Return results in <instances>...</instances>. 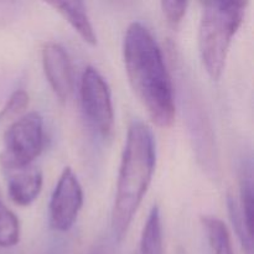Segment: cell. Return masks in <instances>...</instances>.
<instances>
[{"mask_svg": "<svg viewBox=\"0 0 254 254\" xmlns=\"http://www.w3.org/2000/svg\"><path fill=\"white\" fill-rule=\"evenodd\" d=\"M123 59L129 83L156 126L168 128L175 121V94L163 51L150 30L131 22L123 39Z\"/></svg>", "mask_w": 254, "mask_h": 254, "instance_id": "cell-1", "label": "cell"}, {"mask_svg": "<svg viewBox=\"0 0 254 254\" xmlns=\"http://www.w3.org/2000/svg\"><path fill=\"white\" fill-rule=\"evenodd\" d=\"M155 163V139L150 127L141 121H133L127 133L112 210V230L118 242L127 236L148 191Z\"/></svg>", "mask_w": 254, "mask_h": 254, "instance_id": "cell-2", "label": "cell"}, {"mask_svg": "<svg viewBox=\"0 0 254 254\" xmlns=\"http://www.w3.org/2000/svg\"><path fill=\"white\" fill-rule=\"evenodd\" d=\"M247 1H212L202 4L198 27V51L211 78L218 79L226 66L233 36L242 25Z\"/></svg>", "mask_w": 254, "mask_h": 254, "instance_id": "cell-3", "label": "cell"}, {"mask_svg": "<svg viewBox=\"0 0 254 254\" xmlns=\"http://www.w3.org/2000/svg\"><path fill=\"white\" fill-rule=\"evenodd\" d=\"M2 141L0 166L4 173L31 165L45 145L42 117L37 112L22 114L5 129Z\"/></svg>", "mask_w": 254, "mask_h": 254, "instance_id": "cell-4", "label": "cell"}, {"mask_svg": "<svg viewBox=\"0 0 254 254\" xmlns=\"http://www.w3.org/2000/svg\"><path fill=\"white\" fill-rule=\"evenodd\" d=\"M82 111L88 123L104 138L113 131L114 111L112 94L106 78L94 67L84 68L79 84Z\"/></svg>", "mask_w": 254, "mask_h": 254, "instance_id": "cell-5", "label": "cell"}, {"mask_svg": "<svg viewBox=\"0 0 254 254\" xmlns=\"http://www.w3.org/2000/svg\"><path fill=\"white\" fill-rule=\"evenodd\" d=\"M82 205L83 190L77 175L69 166L60 175L50 201V225L55 231L67 232L77 221Z\"/></svg>", "mask_w": 254, "mask_h": 254, "instance_id": "cell-6", "label": "cell"}, {"mask_svg": "<svg viewBox=\"0 0 254 254\" xmlns=\"http://www.w3.org/2000/svg\"><path fill=\"white\" fill-rule=\"evenodd\" d=\"M42 67L54 93L66 102L73 92L72 64L66 50L56 42H47L42 47Z\"/></svg>", "mask_w": 254, "mask_h": 254, "instance_id": "cell-7", "label": "cell"}, {"mask_svg": "<svg viewBox=\"0 0 254 254\" xmlns=\"http://www.w3.org/2000/svg\"><path fill=\"white\" fill-rule=\"evenodd\" d=\"M7 193L14 203L29 206L39 197L44 183L42 171L36 166L7 171Z\"/></svg>", "mask_w": 254, "mask_h": 254, "instance_id": "cell-8", "label": "cell"}, {"mask_svg": "<svg viewBox=\"0 0 254 254\" xmlns=\"http://www.w3.org/2000/svg\"><path fill=\"white\" fill-rule=\"evenodd\" d=\"M50 5L68 21V24L73 27L74 31H77V34L82 37L84 42H87L91 46L97 45L96 31H94V27L92 25L83 2L55 1L50 2Z\"/></svg>", "mask_w": 254, "mask_h": 254, "instance_id": "cell-9", "label": "cell"}, {"mask_svg": "<svg viewBox=\"0 0 254 254\" xmlns=\"http://www.w3.org/2000/svg\"><path fill=\"white\" fill-rule=\"evenodd\" d=\"M134 254H164L161 215L156 205L149 212Z\"/></svg>", "mask_w": 254, "mask_h": 254, "instance_id": "cell-10", "label": "cell"}, {"mask_svg": "<svg viewBox=\"0 0 254 254\" xmlns=\"http://www.w3.org/2000/svg\"><path fill=\"white\" fill-rule=\"evenodd\" d=\"M200 221L207 237L211 254H235L230 231L221 218L205 215L201 216Z\"/></svg>", "mask_w": 254, "mask_h": 254, "instance_id": "cell-11", "label": "cell"}, {"mask_svg": "<svg viewBox=\"0 0 254 254\" xmlns=\"http://www.w3.org/2000/svg\"><path fill=\"white\" fill-rule=\"evenodd\" d=\"M240 196L241 201L238 203L242 212L245 222L248 231L253 235V221H254V203H253V174L251 164L245 165L242 169L240 179Z\"/></svg>", "mask_w": 254, "mask_h": 254, "instance_id": "cell-12", "label": "cell"}, {"mask_svg": "<svg viewBox=\"0 0 254 254\" xmlns=\"http://www.w3.org/2000/svg\"><path fill=\"white\" fill-rule=\"evenodd\" d=\"M20 240V223L16 215L7 207L0 191V247L10 248Z\"/></svg>", "mask_w": 254, "mask_h": 254, "instance_id": "cell-13", "label": "cell"}, {"mask_svg": "<svg viewBox=\"0 0 254 254\" xmlns=\"http://www.w3.org/2000/svg\"><path fill=\"white\" fill-rule=\"evenodd\" d=\"M29 93L24 89H16L7 98L6 103L0 109V130H5L11 123L19 119L29 107Z\"/></svg>", "mask_w": 254, "mask_h": 254, "instance_id": "cell-14", "label": "cell"}, {"mask_svg": "<svg viewBox=\"0 0 254 254\" xmlns=\"http://www.w3.org/2000/svg\"><path fill=\"white\" fill-rule=\"evenodd\" d=\"M227 205L231 221H232L233 227H235L238 238L241 241L243 252H245V254H253V235L248 231L245 218H243L241 208L238 206V202L230 196L227 200Z\"/></svg>", "mask_w": 254, "mask_h": 254, "instance_id": "cell-15", "label": "cell"}, {"mask_svg": "<svg viewBox=\"0 0 254 254\" xmlns=\"http://www.w3.org/2000/svg\"><path fill=\"white\" fill-rule=\"evenodd\" d=\"M161 11L164 17L166 19L169 26L173 29H178L179 25L183 21L184 16L188 10V1H161L160 2Z\"/></svg>", "mask_w": 254, "mask_h": 254, "instance_id": "cell-16", "label": "cell"}, {"mask_svg": "<svg viewBox=\"0 0 254 254\" xmlns=\"http://www.w3.org/2000/svg\"><path fill=\"white\" fill-rule=\"evenodd\" d=\"M89 254H114L113 246L109 242H101L91 251Z\"/></svg>", "mask_w": 254, "mask_h": 254, "instance_id": "cell-17", "label": "cell"}]
</instances>
